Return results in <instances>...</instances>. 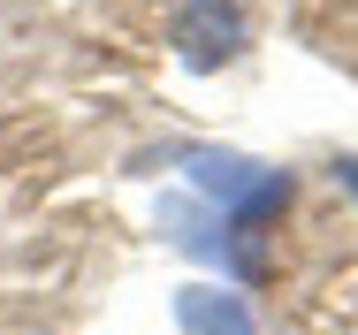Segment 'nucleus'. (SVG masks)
I'll return each mask as SVG.
<instances>
[{
	"label": "nucleus",
	"mask_w": 358,
	"mask_h": 335,
	"mask_svg": "<svg viewBox=\"0 0 358 335\" xmlns=\"http://www.w3.org/2000/svg\"><path fill=\"white\" fill-rule=\"evenodd\" d=\"M176 313H183V328H191V335H252V313H244L229 290H183Z\"/></svg>",
	"instance_id": "obj_3"
},
{
	"label": "nucleus",
	"mask_w": 358,
	"mask_h": 335,
	"mask_svg": "<svg viewBox=\"0 0 358 335\" xmlns=\"http://www.w3.org/2000/svg\"><path fill=\"white\" fill-rule=\"evenodd\" d=\"M336 183H343V191L358 199V160H336Z\"/></svg>",
	"instance_id": "obj_4"
},
{
	"label": "nucleus",
	"mask_w": 358,
	"mask_h": 335,
	"mask_svg": "<svg viewBox=\"0 0 358 335\" xmlns=\"http://www.w3.org/2000/svg\"><path fill=\"white\" fill-rule=\"evenodd\" d=\"M244 38H252V23H244V8H236V0H176V15H168V46H176L191 69L236 62V54H244Z\"/></svg>",
	"instance_id": "obj_2"
},
{
	"label": "nucleus",
	"mask_w": 358,
	"mask_h": 335,
	"mask_svg": "<svg viewBox=\"0 0 358 335\" xmlns=\"http://www.w3.org/2000/svg\"><path fill=\"white\" fill-rule=\"evenodd\" d=\"M191 176L214 191L221 221H229L236 236H259L289 206V176L282 168H252V160H229V152H191Z\"/></svg>",
	"instance_id": "obj_1"
}]
</instances>
